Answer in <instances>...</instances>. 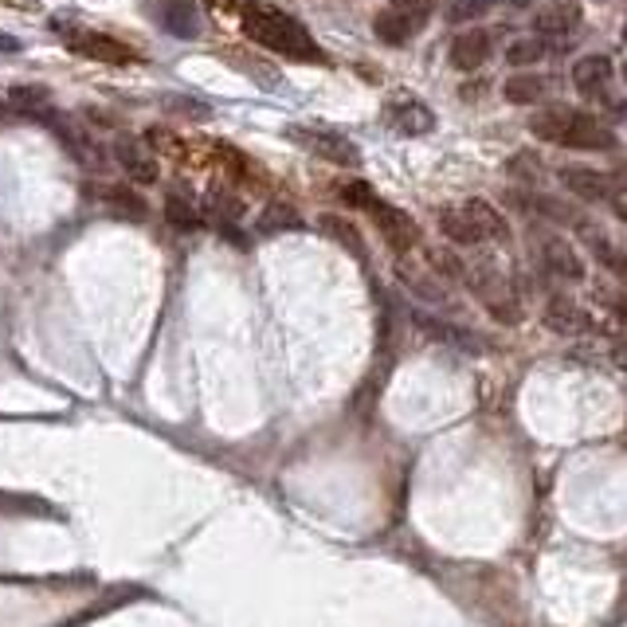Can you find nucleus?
<instances>
[{
  "instance_id": "nucleus-17",
  "label": "nucleus",
  "mask_w": 627,
  "mask_h": 627,
  "mask_svg": "<svg viewBox=\"0 0 627 627\" xmlns=\"http://www.w3.org/2000/svg\"><path fill=\"white\" fill-rule=\"evenodd\" d=\"M388 122H393V130L396 134H404V138H420V134H428L431 125H436V114H431L424 102H396V107H388Z\"/></svg>"
},
{
  "instance_id": "nucleus-7",
  "label": "nucleus",
  "mask_w": 627,
  "mask_h": 627,
  "mask_svg": "<svg viewBox=\"0 0 627 627\" xmlns=\"http://www.w3.org/2000/svg\"><path fill=\"white\" fill-rule=\"evenodd\" d=\"M287 138L302 145V150H310V153H318V157H326V162H333V165H361L358 145H353L350 138L330 134V130H306V125H290Z\"/></svg>"
},
{
  "instance_id": "nucleus-14",
  "label": "nucleus",
  "mask_w": 627,
  "mask_h": 627,
  "mask_svg": "<svg viewBox=\"0 0 627 627\" xmlns=\"http://www.w3.org/2000/svg\"><path fill=\"white\" fill-rule=\"evenodd\" d=\"M436 228H439V235H443L448 243H455V248H479V243H483L475 220L466 216L463 205H459V208H439V212H436Z\"/></svg>"
},
{
  "instance_id": "nucleus-22",
  "label": "nucleus",
  "mask_w": 627,
  "mask_h": 627,
  "mask_svg": "<svg viewBox=\"0 0 627 627\" xmlns=\"http://www.w3.org/2000/svg\"><path fill=\"white\" fill-rule=\"evenodd\" d=\"M396 275H400L404 287L413 290L416 298H424V302H443V298H448V290H443V283H439L436 275H424V271L408 267V263H400Z\"/></svg>"
},
{
  "instance_id": "nucleus-16",
  "label": "nucleus",
  "mask_w": 627,
  "mask_h": 627,
  "mask_svg": "<svg viewBox=\"0 0 627 627\" xmlns=\"http://www.w3.org/2000/svg\"><path fill=\"white\" fill-rule=\"evenodd\" d=\"M466 216L475 220V228H479V235H483V243H510V220L498 212V208L491 205V200H483V197H475V200H466Z\"/></svg>"
},
{
  "instance_id": "nucleus-15",
  "label": "nucleus",
  "mask_w": 627,
  "mask_h": 627,
  "mask_svg": "<svg viewBox=\"0 0 627 627\" xmlns=\"http://www.w3.org/2000/svg\"><path fill=\"white\" fill-rule=\"evenodd\" d=\"M99 200L110 208V216H122V220H130V224H142L145 212H150V208H145V197L134 185H102Z\"/></svg>"
},
{
  "instance_id": "nucleus-34",
  "label": "nucleus",
  "mask_w": 627,
  "mask_h": 627,
  "mask_svg": "<svg viewBox=\"0 0 627 627\" xmlns=\"http://www.w3.org/2000/svg\"><path fill=\"white\" fill-rule=\"evenodd\" d=\"M12 99H16L24 110H32V107H44V102H47V90L36 87V82H28V87H16V90H12Z\"/></svg>"
},
{
  "instance_id": "nucleus-2",
  "label": "nucleus",
  "mask_w": 627,
  "mask_h": 627,
  "mask_svg": "<svg viewBox=\"0 0 627 627\" xmlns=\"http://www.w3.org/2000/svg\"><path fill=\"white\" fill-rule=\"evenodd\" d=\"M529 134L541 138L549 145H564V150H616V134L601 118L584 114L573 107H549L538 118H529Z\"/></svg>"
},
{
  "instance_id": "nucleus-23",
  "label": "nucleus",
  "mask_w": 627,
  "mask_h": 627,
  "mask_svg": "<svg viewBox=\"0 0 627 627\" xmlns=\"http://www.w3.org/2000/svg\"><path fill=\"white\" fill-rule=\"evenodd\" d=\"M541 59H549V40L538 36V32L514 40V44L506 47V63H510V67H538Z\"/></svg>"
},
{
  "instance_id": "nucleus-24",
  "label": "nucleus",
  "mask_w": 627,
  "mask_h": 627,
  "mask_svg": "<svg viewBox=\"0 0 627 627\" xmlns=\"http://www.w3.org/2000/svg\"><path fill=\"white\" fill-rule=\"evenodd\" d=\"M302 228V216L295 212V205H287V200H271L267 208H263L260 216V232H298Z\"/></svg>"
},
{
  "instance_id": "nucleus-36",
  "label": "nucleus",
  "mask_w": 627,
  "mask_h": 627,
  "mask_svg": "<svg viewBox=\"0 0 627 627\" xmlns=\"http://www.w3.org/2000/svg\"><path fill=\"white\" fill-rule=\"evenodd\" d=\"M431 4L436 0H388V9H400V12H416V16H428Z\"/></svg>"
},
{
  "instance_id": "nucleus-6",
  "label": "nucleus",
  "mask_w": 627,
  "mask_h": 627,
  "mask_svg": "<svg viewBox=\"0 0 627 627\" xmlns=\"http://www.w3.org/2000/svg\"><path fill=\"white\" fill-rule=\"evenodd\" d=\"M142 9L162 24V32L177 40H197L205 32L197 0H142Z\"/></svg>"
},
{
  "instance_id": "nucleus-26",
  "label": "nucleus",
  "mask_w": 627,
  "mask_h": 627,
  "mask_svg": "<svg viewBox=\"0 0 627 627\" xmlns=\"http://www.w3.org/2000/svg\"><path fill=\"white\" fill-rule=\"evenodd\" d=\"M526 208H534L541 216H549V220H557V224H584V216L576 212L573 205H564V200H553V197H526Z\"/></svg>"
},
{
  "instance_id": "nucleus-35",
  "label": "nucleus",
  "mask_w": 627,
  "mask_h": 627,
  "mask_svg": "<svg viewBox=\"0 0 627 627\" xmlns=\"http://www.w3.org/2000/svg\"><path fill=\"white\" fill-rule=\"evenodd\" d=\"M212 228H216V232H220V235H224V240L232 243L235 251H248V248H251L248 232H240V228H235L232 220H212Z\"/></svg>"
},
{
  "instance_id": "nucleus-42",
  "label": "nucleus",
  "mask_w": 627,
  "mask_h": 627,
  "mask_svg": "<svg viewBox=\"0 0 627 627\" xmlns=\"http://www.w3.org/2000/svg\"><path fill=\"white\" fill-rule=\"evenodd\" d=\"M624 79H627V63H624Z\"/></svg>"
},
{
  "instance_id": "nucleus-13",
  "label": "nucleus",
  "mask_w": 627,
  "mask_h": 627,
  "mask_svg": "<svg viewBox=\"0 0 627 627\" xmlns=\"http://www.w3.org/2000/svg\"><path fill=\"white\" fill-rule=\"evenodd\" d=\"M491 59V32L486 28H466L451 40V63L459 72H479Z\"/></svg>"
},
{
  "instance_id": "nucleus-31",
  "label": "nucleus",
  "mask_w": 627,
  "mask_h": 627,
  "mask_svg": "<svg viewBox=\"0 0 627 627\" xmlns=\"http://www.w3.org/2000/svg\"><path fill=\"white\" fill-rule=\"evenodd\" d=\"M373 197H376V193H373V185H369V180H345V185H341V200H345L350 208H365Z\"/></svg>"
},
{
  "instance_id": "nucleus-28",
  "label": "nucleus",
  "mask_w": 627,
  "mask_h": 627,
  "mask_svg": "<svg viewBox=\"0 0 627 627\" xmlns=\"http://www.w3.org/2000/svg\"><path fill=\"white\" fill-rule=\"evenodd\" d=\"M208 208L216 212V220H243V200L228 188H208Z\"/></svg>"
},
{
  "instance_id": "nucleus-21",
  "label": "nucleus",
  "mask_w": 627,
  "mask_h": 627,
  "mask_svg": "<svg viewBox=\"0 0 627 627\" xmlns=\"http://www.w3.org/2000/svg\"><path fill=\"white\" fill-rule=\"evenodd\" d=\"M588 251L596 255V263H601L608 275H616L619 283H627V251L619 248V243H612L608 235H601V232H588Z\"/></svg>"
},
{
  "instance_id": "nucleus-33",
  "label": "nucleus",
  "mask_w": 627,
  "mask_h": 627,
  "mask_svg": "<svg viewBox=\"0 0 627 627\" xmlns=\"http://www.w3.org/2000/svg\"><path fill=\"white\" fill-rule=\"evenodd\" d=\"M145 145H162V153H169V157H180V153H185V145L177 142V138L169 134V130H162V125H157V130H150V134H145Z\"/></svg>"
},
{
  "instance_id": "nucleus-1",
  "label": "nucleus",
  "mask_w": 627,
  "mask_h": 627,
  "mask_svg": "<svg viewBox=\"0 0 627 627\" xmlns=\"http://www.w3.org/2000/svg\"><path fill=\"white\" fill-rule=\"evenodd\" d=\"M240 20H243V32L260 47H267V52L287 55V59H298V63H326V52L314 44V36L306 32L302 20L290 16L287 9L260 4V0H243Z\"/></svg>"
},
{
  "instance_id": "nucleus-40",
  "label": "nucleus",
  "mask_w": 627,
  "mask_h": 627,
  "mask_svg": "<svg viewBox=\"0 0 627 627\" xmlns=\"http://www.w3.org/2000/svg\"><path fill=\"white\" fill-rule=\"evenodd\" d=\"M612 177H619V185H624V188H627V165H619V169H616V173H612Z\"/></svg>"
},
{
  "instance_id": "nucleus-30",
  "label": "nucleus",
  "mask_w": 627,
  "mask_h": 627,
  "mask_svg": "<svg viewBox=\"0 0 627 627\" xmlns=\"http://www.w3.org/2000/svg\"><path fill=\"white\" fill-rule=\"evenodd\" d=\"M162 107L169 110V114H188V118H197V122L212 118V107H208V102L188 99V95H169V99H162Z\"/></svg>"
},
{
  "instance_id": "nucleus-41",
  "label": "nucleus",
  "mask_w": 627,
  "mask_h": 627,
  "mask_svg": "<svg viewBox=\"0 0 627 627\" xmlns=\"http://www.w3.org/2000/svg\"><path fill=\"white\" fill-rule=\"evenodd\" d=\"M624 44H627V24H624Z\"/></svg>"
},
{
  "instance_id": "nucleus-4",
  "label": "nucleus",
  "mask_w": 627,
  "mask_h": 627,
  "mask_svg": "<svg viewBox=\"0 0 627 627\" xmlns=\"http://www.w3.org/2000/svg\"><path fill=\"white\" fill-rule=\"evenodd\" d=\"M52 28H59V24H52ZM63 32V44L72 47L75 55H82V59H95V63H138V55H134V47L130 44H122V40H114V36H102V32H72V28H59Z\"/></svg>"
},
{
  "instance_id": "nucleus-19",
  "label": "nucleus",
  "mask_w": 627,
  "mask_h": 627,
  "mask_svg": "<svg viewBox=\"0 0 627 627\" xmlns=\"http://www.w3.org/2000/svg\"><path fill=\"white\" fill-rule=\"evenodd\" d=\"M546 322L553 326L557 333H576V330H584V326H588V314H584L573 298L553 295V298H549V306H546Z\"/></svg>"
},
{
  "instance_id": "nucleus-37",
  "label": "nucleus",
  "mask_w": 627,
  "mask_h": 627,
  "mask_svg": "<svg viewBox=\"0 0 627 627\" xmlns=\"http://www.w3.org/2000/svg\"><path fill=\"white\" fill-rule=\"evenodd\" d=\"M612 314H616L619 322L627 326V298H624V295H616V298H612Z\"/></svg>"
},
{
  "instance_id": "nucleus-39",
  "label": "nucleus",
  "mask_w": 627,
  "mask_h": 627,
  "mask_svg": "<svg viewBox=\"0 0 627 627\" xmlns=\"http://www.w3.org/2000/svg\"><path fill=\"white\" fill-rule=\"evenodd\" d=\"M16 40H12V36H0V52H16Z\"/></svg>"
},
{
  "instance_id": "nucleus-38",
  "label": "nucleus",
  "mask_w": 627,
  "mask_h": 627,
  "mask_svg": "<svg viewBox=\"0 0 627 627\" xmlns=\"http://www.w3.org/2000/svg\"><path fill=\"white\" fill-rule=\"evenodd\" d=\"M612 208H616V216L627 224V197H616V200H612Z\"/></svg>"
},
{
  "instance_id": "nucleus-29",
  "label": "nucleus",
  "mask_w": 627,
  "mask_h": 627,
  "mask_svg": "<svg viewBox=\"0 0 627 627\" xmlns=\"http://www.w3.org/2000/svg\"><path fill=\"white\" fill-rule=\"evenodd\" d=\"M165 220H169L173 228H180V232H193V228L205 224V220L197 216V208L188 205V200H180V197L165 200Z\"/></svg>"
},
{
  "instance_id": "nucleus-10",
  "label": "nucleus",
  "mask_w": 627,
  "mask_h": 627,
  "mask_svg": "<svg viewBox=\"0 0 627 627\" xmlns=\"http://www.w3.org/2000/svg\"><path fill=\"white\" fill-rule=\"evenodd\" d=\"M561 185L573 193V197L588 200V205H601V200H612V177L588 169V165H564L561 169Z\"/></svg>"
},
{
  "instance_id": "nucleus-11",
  "label": "nucleus",
  "mask_w": 627,
  "mask_h": 627,
  "mask_svg": "<svg viewBox=\"0 0 627 627\" xmlns=\"http://www.w3.org/2000/svg\"><path fill=\"white\" fill-rule=\"evenodd\" d=\"M424 20H428V16H416V12H400V9H385V12H376L373 36L381 40V44H388V47H400V44H408L416 32H420Z\"/></svg>"
},
{
  "instance_id": "nucleus-12",
  "label": "nucleus",
  "mask_w": 627,
  "mask_h": 627,
  "mask_svg": "<svg viewBox=\"0 0 627 627\" xmlns=\"http://www.w3.org/2000/svg\"><path fill=\"white\" fill-rule=\"evenodd\" d=\"M114 157L118 165L125 169V177L138 180V185H153L157 180V162L145 142H134V138H118L114 142Z\"/></svg>"
},
{
  "instance_id": "nucleus-5",
  "label": "nucleus",
  "mask_w": 627,
  "mask_h": 627,
  "mask_svg": "<svg viewBox=\"0 0 627 627\" xmlns=\"http://www.w3.org/2000/svg\"><path fill=\"white\" fill-rule=\"evenodd\" d=\"M365 212H369V220L376 224V232L388 240V248H393V251H413L416 243H420V228H416V220L408 212H400L396 205H388V200L373 197L365 205Z\"/></svg>"
},
{
  "instance_id": "nucleus-20",
  "label": "nucleus",
  "mask_w": 627,
  "mask_h": 627,
  "mask_svg": "<svg viewBox=\"0 0 627 627\" xmlns=\"http://www.w3.org/2000/svg\"><path fill=\"white\" fill-rule=\"evenodd\" d=\"M549 82L541 75H510L502 82V99L514 102V107H534L538 99H546Z\"/></svg>"
},
{
  "instance_id": "nucleus-3",
  "label": "nucleus",
  "mask_w": 627,
  "mask_h": 627,
  "mask_svg": "<svg viewBox=\"0 0 627 627\" xmlns=\"http://www.w3.org/2000/svg\"><path fill=\"white\" fill-rule=\"evenodd\" d=\"M466 287L475 290V298L486 306L494 322L502 326H518L521 322V298L518 290L506 283V275H498L494 267H466Z\"/></svg>"
},
{
  "instance_id": "nucleus-9",
  "label": "nucleus",
  "mask_w": 627,
  "mask_h": 627,
  "mask_svg": "<svg viewBox=\"0 0 627 627\" xmlns=\"http://www.w3.org/2000/svg\"><path fill=\"white\" fill-rule=\"evenodd\" d=\"M581 20H584V12L576 0H549V4H541V9L534 12L538 36H569V32L581 28Z\"/></svg>"
},
{
  "instance_id": "nucleus-8",
  "label": "nucleus",
  "mask_w": 627,
  "mask_h": 627,
  "mask_svg": "<svg viewBox=\"0 0 627 627\" xmlns=\"http://www.w3.org/2000/svg\"><path fill=\"white\" fill-rule=\"evenodd\" d=\"M541 263H546L549 275L564 278V283H581L584 278V260L576 255V248L564 235H549L541 240Z\"/></svg>"
},
{
  "instance_id": "nucleus-18",
  "label": "nucleus",
  "mask_w": 627,
  "mask_h": 627,
  "mask_svg": "<svg viewBox=\"0 0 627 627\" xmlns=\"http://www.w3.org/2000/svg\"><path fill=\"white\" fill-rule=\"evenodd\" d=\"M612 75H616V63L608 55H584V59L573 63V82L584 95H596L601 87H608Z\"/></svg>"
},
{
  "instance_id": "nucleus-27",
  "label": "nucleus",
  "mask_w": 627,
  "mask_h": 627,
  "mask_svg": "<svg viewBox=\"0 0 627 627\" xmlns=\"http://www.w3.org/2000/svg\"><path fill=\"white\" fill-rule=\"evenodd\" d=\"M428 263H431V275L439 278H451V283H463L466 278V263L459 260L455 251H428Z\"/></svg>"
},
{
  "instance_id": "nucleus-25",
  "label": "nucleus",
  "mask_w": 627,
  "mask_h": 627,
  "mask_svg": "<svg viewBox=\"0 0 627 627\" xmlns=\"http://www.w3.org/2000/svg\"><path fill=\"white\" fill-rule=\"evenodd\" d=\"M322 232L333 235V240H338L341 248L350 251V255L365 260V240H361V232L350 224V220H345V216H322Z\"/></svg>"
},
{
  "instance_id": "nucleus-32",
  "label": "nucleus",
  "mask_w": 627,
  "mask_h": 627,
  "mask_svg": "<svg viewBox=\"0 0 627 627\" xmlns=\"http://www.w3.org/2000/svg\"><path fill=\"white\" fill-rule=\"evenodd\" d=\"M491 4L494 0H455L451 4V20H479L491 12Z\"/></svg>"
}]
</instances>
